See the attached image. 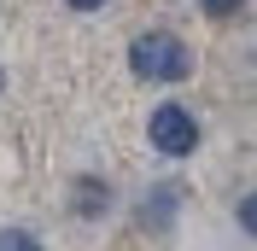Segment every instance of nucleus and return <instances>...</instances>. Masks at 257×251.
Here are the masks:
<instances>
[{
	"instance_id": "obj_1",
	"label": "nucleus",
	"mask_w": 257,
	"mask_h": 251,
	"mask_svg": "<svg viewBox=\"0 0 257 251\" xmlns=\"http://www.w3.org/2000/svg\"><path fill=\"white\" fill-rule=\"evenodd\" d=\"M128 64H135V76L141 82H187L193 76V53L181 35L170 30H146L128 41Z\"/></svg>"
},
{
	"instance_id": "obj_2",
	"label": "nucleus",
	"mask_w": 257,
	"mask_h": 251,
	"mask_svg": "<svg viewBox=\"0 0 257 251\" xmlns=\"http://www.w3.org/2000/svg\"><path fill=\"white\" fill-rule=\"evenodd\" d=\"M146 135H152V146H158L164 158H187L193 146H199V117H193L187 105H158L152 111V123H146Z\"/></svg>"
},
{
	"instance_id": "obj_3",
	"label": "nucleus",
	"mask_w": 257,
	"mask_h": 251,
	"mask_svg": "<svg viewBox=\"0 0 257 251\" xmlns=\"http://www.w3.org/2000/svg\"><path fill=\"white\" fill-rule=\"evenodd\" d=\"M170 216H176V187L146 193V210H141V222H146V228H170Z\"/></svg>"
},
{
	"instance_id": "obj_4",
	"label": "nucleus",
	"mask_w": 257,
	"mask_h": 251,
	"mask_svg": "<svg viewBox=\"0 0 257 251\" xmlns=\"http://www.w3.org/2000/svg\"><path fill=\"white\" fill-rule=\"evenodd\" d=\"M76 210L82 216H99V210H105V187H99V181H82L76 187Z\"/></svg>"
},
{
	"instance_id": "obj_5",
	"label": "nucleus",
	"mask_w": 257,
	"mask_h": 251,
	"mask_svg": "<svg viewBox=\"0 0 257 251\" xmlns=\"http://www.w3.org/2000/svg\"><path fill=\"white\" fill-rule=\"evenodd\" d=\"M0 251H41V239L30 228H0Z\"/></svg>"
},
{
	"instance_id": "obj_6",
	"label": "nucleus",
	"mask_w": 257,
	"mask_h": 251,
	"mask_svg": "<svg viewBox=\"0 0 257 251\" xmlns=\"http://www.w3.org/2000/svg\"><path fill=\"white\" fill-rule=\"evenodd\" d=\"M240 228H245V234H257V193H245V199H240Z\"/></svg>"
},
{
	"instance_id": "obj_7",
	"label": "nucleus",
	"mask_w": 257,
	"mask_h": 251,
	"mask_svg": "<svg viewBox=\"0 0 257 251\" xmlns=\"http://www.w3.org/2000/svg\"><path fill=\"white\" fill-rule=\"evenodd\" d=\"M199 6H205L210 18H234V12H240V6H245V0H199Z\"/></svg>"
},
{
	"instance_id": "obj_8",
	"label": "nucleus",
	"mask_w": 257,
	"mask_h": 251,
	"mask_svg": "<svg viewBox=\"0 0 257 251\" xmlns=\"http://www.w3.org/2000/svg\"><path fill=\"white\" fill-rule=\"evenodd\" d=\"M70 6H76V12H99V6H105V0H70Z\"/></svg>"
},
{
	"instance_id": "obj_9",
	"label": "nucleus",
	"mask_w": 257,
	"mask_h": 251,
	"mask_svg": "<svg viewBox=\"0 0 257 251\" xmlns=\"http://www.w3.org/2000/svg\"><path fill=\"white\" fill-rule=\"evenodd\" d=\"M0 82H6V76H0Z\"/></svg>"
}]
</instances>
